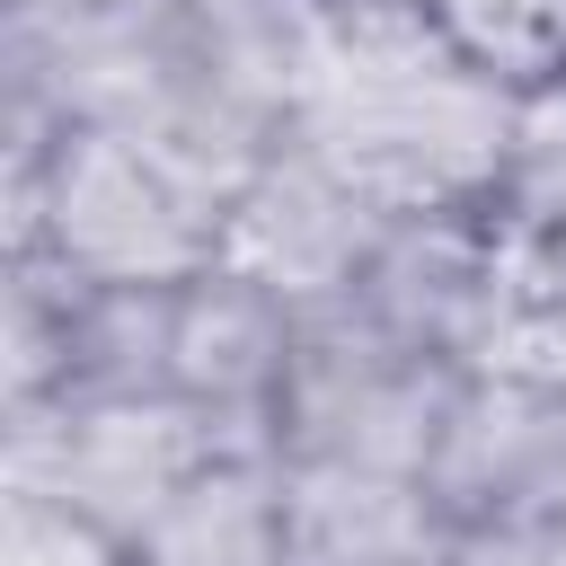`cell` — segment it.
Listing matches in <instances>:
<instances>
[{
  "label": "cell",
  "mask_w": 566,
  "mask_h": 566,
  "mask_svg": "<svg viewBox=\"0 0 566 566\" xmlns=\"http://www.w3.org/2000/svg\"><path fill=\"white\" fill-rule=\"evenodd\" d=\"M230 212L203 203L133 133L71 124L35 168H9V256H53L71 283H195L221 265Z\"/></svg>",
  "instance_id": "6da1fadb"
},
{
  "label": "cell",
  "mask_w": 566,
  "mask_h": 566,
  "mask_svg": "<svg viewBox=\"0 0 566 566\" xmlns=\"http://www.w3.org/2000/svg\"><path fill=\"white\" fill-rule=\"evenodd\" d=\"M469 371L407 354L398 336H380L363 310H310L292 336V371L274 398V451L292 469H389V478H424L442 416L460 398Z\"/></svg>",
  "instance_id": "7a4b0ae2"
},
{
  "label": "cell",
  "mask_w": 566,
  "mask_h": 566,
  "mask_svg": "<svg viewBox=\"0 0 566 566\" xmlns=\"http://www.w3.org/2000/svg\"><path fill=\"white\" fill-rule=\"evenodd\" d=\"M221 451L212 416L177 389L150 398H35L9 407V478L62 495L106 539L142 548V531L168 513V495Z\"/></svg>",
  "instance_id": "3957f363"
},
{
  "label": "cell",
  "mask_w": 566,
  "mask_h": 566,
  "mask_svg": "<svg viewBox=\"0 0 566 566\" xmlns=\"http://www.w3.org/2000/svg\"><path fill=\"white\" fill-rule=\"evenodd\" d=\"M424 495L451 531H566V398L531 371H469Z\"/></svg>",
  "instance_id": "277c9868"
},
{
  "label": "cell",
  "mask_w": 566,
  "mask_h": 566,
  "mask_svg": "<svg viewBox=\"0 0 566 566\" xmlns=\"http://www.w3.org/2000/svg\"><path fill=\"white\" fill-rule=\"evenodd\" d=\"M389 221H398V212H389L380 195H363V186H354L345 168H327L318 150L283 142V150L256 168V186L230 203L221 256L248 265L256 283H274V292L292 301V318H310V310L354 301V283H363V265H371V248H380Z\"/></svg>",
  "instance_id": "5b68a950"
},
{
  "label": "cell",
  "mask_w": 566,
  "mask_h": 566,
  "mask_svg": "<svg viewBox=\"0 0 566 566\" xmlns=\"http://www.w3.org/2000/svg\"><path fill=\"white\" fill-rule=\"evenodd\" d=\"M292 301L274 283H256L248 265H203L195 283H177V354L168 380L177 398H195L221 433V451H274V398L292 371Z\"/></svg>",
  "instance_id": "8992f818"
},
{
  "label": "cell",
  "mask_w": 566,
  "mask_h": 566,
  "mask_svg": "<svg viewBox=\"0 0 566 566\" xmlns=\"http://www.w3.org/2000/svg\"><path fill=\"white\" fill-rule=\"evenodd\" d=\"M283 513H292V566H442L460 539L424 495V478H389V469L283 460Z\"/></svg>",
  "instance_id": "52a82bcc"
},
{
  "label": "cell",
  "mask_w": 566,
  "mask_h": 566,
  "mask_svg": "<svg viewBox=\"0 0 566 566\" xmlns=\"http://www.w3.org/2000/svg\"><path fill=\"white\" fill-rule=\"evenodd\" d=\"M133 566H292L283 451H212L142 531Z\"/></svg>",
  "instance_id": "ba28073f"
},
{
  "label": "cell",
  "mask_w": 566,
  "mask_h": 566,
  "mask_svg": "<svg viewBox=\"0 0 566 566\" xmlns=\"http://www.w3.org/2000/svg\"><path fill=\"white\" fill-rule=\"evenodd\" d=\"M0 566H133V548L106 539L97 522H80L62 495L9 478V504H0Z\"/></svg>",
  "instance_id": "9c48e42d"
},
{
  "label": "cell",
  "mask_w": 566,
  "mask_h": 566,
  "mask_svg": "<svg viewBox=\"0 0 566 566\" xmlns=\"http://www.w3.org/2000/svg\"><path fill=\"white\" fill-rule=\"evenodd\" d=\"M513 371H531V380H548V389L566 398V327H531L522 354H513Z\"/></svg>",
  "instance_id": "30bf717a"
}]
</instances>
